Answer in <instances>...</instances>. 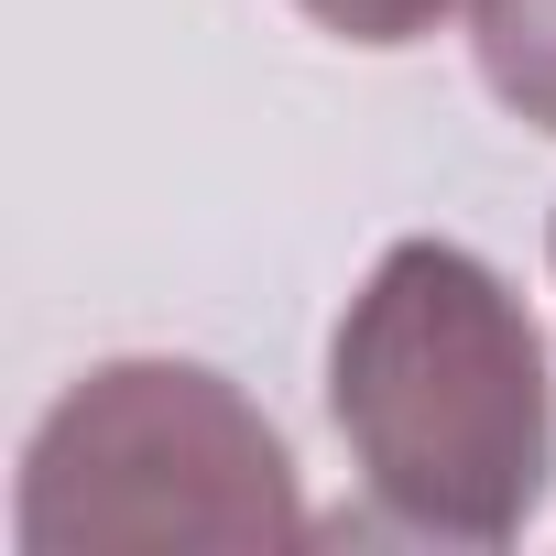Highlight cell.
Segmentation results:
<instances>
[{
	"mask_svg": "<svg viewBox=\"0 0 556 556\" xmlns=\"http://www.w3.org/2000/svg\"><path fill=\"white\" fill-rule=\"evenodd\" d=\"M295 12H306L317 34H339V45L393 55V45H426V34L447 23V0H295Z\"/></svg>",
	"mask_w": 556,
	"mask_h": 556,
	"instance_id": "277c9868",
	"label": "cell"
},
{
	"mask_svg": "<svg viewBox=\"0 0 556 556\" xmlns=\"http://www.w3.org/2000/svg\"><path fill=\"white\" fill-rule=\"evenodd\" d=\"M328 415L404 534L513 545L556 469V371L523 295L458 240H393L328 339Z\"/></svg>",
	"mask_w": 556,
	"mask_h": 556,
	"instance_id": "6da1fadb",
	"label": "cell"
},
{
	"mask_svg": "<svg viewBox=\"0 0 556 556\" xmlns=\"http://www.w3.org/2000/svg\"><path fill=\"white\" fill-rule=\"evenodd\" d=\"M23 556H273L306 534L273 415L197 361H99L23 447Z\"/></svg>",
	"mask_w": 556,
	"mask_h": 556,
	"instance_id": "7a4b0ae2",
	"label": "cell"
},
{
	"mask_svg": "<svg viewBox=\"0 0 556 556\" xmlns=\"http://www.w3.org/2000/svg\"><path fill=\"white\" fill-rule=\"evenodd\" d=\"M469 55L513 121L556 131V0H469Z\"/></svg>",
	"mask_w": 556,
	"mask_h": 556,
	"instance_id": "3957f363",
	"label": "cell"
},
{
	"mask_svg": "<svg viewBox=\"0 0 556 556\" xmlns=\"http://www.w3.org/2000/svg\"><path fill=\"white\" fill-rule=\"evenodd\" d=\"M545 251H556V229H545Z\"/></svg>",
	"mask_w": 556,
	"mask_h": 556,
	"instance_id": "5b68a950",
	"label": "cell"
}]
</instances>
